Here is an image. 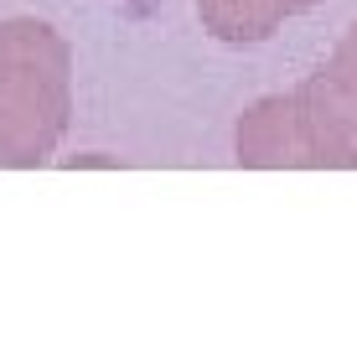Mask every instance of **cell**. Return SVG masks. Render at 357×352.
<instances>
[{"label": "cell", "mask_w": 357, "mask_h": 352, "mask_svg": "<svg viewBox=\"0 0 357 352\" xmlns=\"http://www.w3.org/2000/svg\"><path fill=\"white\" fill-rule=\"evenodd\" d=\"M321 0H197V16L202 26L228 47H254V42H269L285 21L316 10Z\"/></svg>", "instance_id": "obj_4"}, {"label": "cell", "mask_w": 357, "mask_h": 352, "mask_svg": "<svg viewBox=\"0 0 357 352\" xmlns=\"http://www.w3.org/2000/svg\"><path fill=\"white\" fill-rule=\"evenodd\" d=\"M73 119V47L42 16L0 21V166L31 171L57 155Z\"/></svg>", "instance_id": "obj_1"}, {"label": "cell", "mask_w": 357, "mask_h": 352, "mask_svg": "<svg viewBox=\"0 0 357 352\" xmlns=\"http://www.w3.org/2000/svg\"><path fill=\"white\" fill-rule=\"evenodd\" d=\"M233 151H238V166H249V171H305L311 151H305V130L290 93H269L243 109Z\"/></svg>", "instance_id": "obj_3"}, {"label": "cell", "mask_w": 357, "mask_h": 352, "mask_svg": "<svg viewBox=\"0 0 357 352\" xmlns=\"http://www.w3.org/2000/svg\"><path fill=\"white\" fill-rule=\"evenodd\" d=\"M305 130L311 166L321 171H357V26L331 47V57L301 89H290Z\"/></svg>", "instance_id": "obj_2"}]
</instances>
